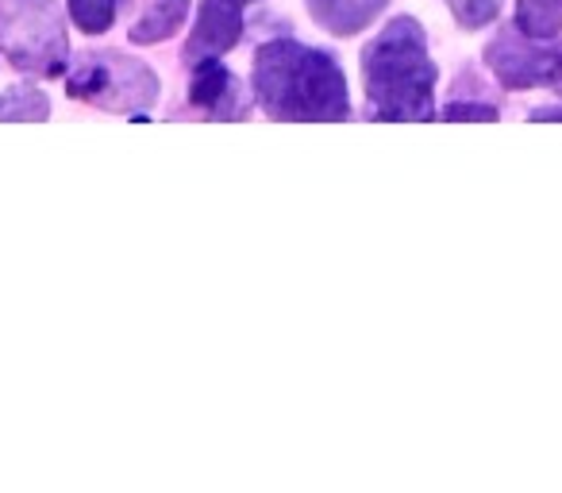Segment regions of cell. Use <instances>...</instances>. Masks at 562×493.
Returning <instances> with one entry per match:
<instances>
[{"instance_id":"1","label":"cell","mask_w":562,"mask_h":493,"mask_svg":"<svg viewBox=\"0 0 562 493\" xmlns=\"http://www.w3.org/2000/svg\"><path fill=\"white\" fill-rule=\"evenodd\" d=\"M255 97L266 116L290 124H339L351 116L347 78L336 58L293 40H273L258 51Z\"/></svg>"},{"instance_id":"2","label":"cell","mask_w":562,"mask_h":493,"mask_svg":"<svg viewBox=\"0 0 562 493\" xmlns=\"http://www.w3.org/2000/svg\"><path fill=\"white\" fill-rule=\"evenodd\" d=\"M370 112L393 124H420L436 116V63L428 58L424 27L413 16L393 20L378 40L362 51Z\"/></svg>"},{"instance_id":"3","label":"cell","mask_w":562,"mask_h":493,"mask_svg":"<svg viewBox=\"0 0 562 493\" xmlns=\"http://www.w3.org/2000/svg\"><path fill=\"white\" fill-rule=\"evenodd\" d=\"M0 51L16 70L58 78L70 58L58 0H0Z\"/></svg>"},{"instance_id":"4","label":"cell","mask_w":562,"mask_h":493,"mask_svg":"<svg viewBox=\"0 0 562 493\" xmlns=\"http://www.w3.org/2000/svg\"><path fill=\"white\" fill-rule=\"evenodd\" d=\"M66 93L74 101H89L109 112H143L158 101V78L147 63L120 51L86 55L66 78Z\"/></svg>"},{"instance_id":"5","label":"cell","mask_w":562,"mask_h":493,"mask_svg":"<svg viewBox=\"0 0 562 493\" xmlns=\"http://www.w3.org/2000/svg\"><path fill=\"white\" fill-rule=\"evenodd\" d=\"M485 63L508 89L554 86L562 78V43L539 47V40H528L524 32H505L485 47Z\"/></svg>"},{"instance_id":"6","label":"cell","mask_w":562,"mask_h":493,"mask_svg":"<svg viewBox=\"0 0 562 493\" xmlns=\"http://www.w3.org/2000/svg\"><path fill=\"white\" fill-rule=\"evenodd\" d=\"M243 35V4L239 0H201L193 35L186 43V63L220 58L239 43Z\"/></svg>"},{"instance_id":"7","label":"cell","mask_w":562,"mask_h":493,"mask_svg":"<svg viewBox=\"0 0 562 493\" xmlns=\"http://www.w3.org/2000/svg\"><path fill=\"white\" fill-rule=\"evenodd\" d=\"M189 101L216 120H239L247 112V97L232 70L220 58H201L193 63V81H189Z\"/></svg>"},{"instance_id":"8","label":"cell","mask_w":562,"mask_h":493,"mask_svg":"<svg viewBox=\"0 0 562 493\" xmlns=\"http://www.w3.org/2000/svg\"><path fill=\"white\" fill-rule=\"evenodd\" d=\"M390 0H308L313 20L331 35H359L374 24V16Z\"/></svg>"},{"instance_id":"9","label":"cell","mask_w":562,"mask_h":493,"mask_svg":"<svg viewBox=\"0 0 562 493\" xmlns=\"http://www.w3.org/2000/svg\"><path fill=\"white\" fill-rule=\"evenodd\" d=\"M189 16V0H143L139 16H135L127 40L139 43V47H150V43L170 40L173 32H181Z\"/></svg>"},{"instance_id":"10","label":"cell","mask_w":562,"mask_h":493,"mask_svg":"<svg viewBox=\"0 0 562 493\" xmlns=\"http://www.w3.org/2000/svg\"><path fill=\"white\" fill-rule=\"evenodd\" d=\"M516 32L528 40H554L562 32V0H516Z\"/></svg>"},{"instance_id":"11","label":"cell","mask_w":562,"mask_h":493,"mask_svg":"<svg viewBox=\"0 0 562 493\" xmlns=\"http://www.w3.org/2000/svg\"><path fill=\"white\" fill-rule=\"evenodd\" d=\"M120 0H70V20L89 35H101L116 24Z\"/></svg>"},{"instance_id":"12","label":"cell","mask_w":562,"mask_h":493,"mask_svg":"<svg viewBox=\"0 0 562 493\" xmlns=\"http://www.w3.org/2000/svg\"><path fill=\"white\" fill-rule=\"evenodd\" d=\"M50 104L35 89H16V93L0 97V120H12V124H32V120H47Z\"/></svg>"},{"instance_id":"13","label":"cell","mask_w":562,"mask_h":493,"mask_svg":"<svg viewBox=\"0 0 562 493\" xmlns=\"http://www.w3.org/2000/svg\"><path fill=\"white\" fill-rule=\"evenodd\" d=\"M447 4H451L454 20H459L462 27H470V32L493 24L501 12V0H447Z\"/></svg>"},{"instance_id":"14","label":"cell","mask_w":562,"mask_h":493,"mask_svg":"<svg viewBox=\"0 0 562 493\" xmlns=\"http://www.w3.org/2000/svg\"><path fill=\"white\" fill-rule=\"evenodd\" d=\"M443 120H477V124H493L497 120V109L493 104H447Z\"/></svg>"},{"instance_id":"15","label":"cell","mask_w":562,"mask_h":493,"mask_svg":"<svg viewBox=\"0 0 562 493\" xmlns=\"http://www.w3.org/2000/svg\"><path fill=\"white\" fill-rule=\"evenodd\" d=\"M531 120H562V109H536Z\"/></svg>"},{"instance_id":"16","label":"cell","mask_w":562,"mask_h":493,"mask_svg":"<svg viewBox=\"0 0 562 493\" xmlns=\"http://www.w3.org/2000/svg\"><path fill=\"white\" fill-rule=\"evenodd\" d=\"M554 89H559V93H562V78H559V81H554Z\"/></svg>"},{"instance_id":"17","label":"cell","mask_w":562,"mask_h":493,"mask_svg":"<svg viewBox=\"0 0 562 493\" xmlns=\"http://www.w3.org/2000/svg\"><path fill=\"white\" fill-rule=\"evenodd\" d=\"M239 4H247V0H239Z\"/></svg>"}]
</instances>
